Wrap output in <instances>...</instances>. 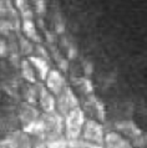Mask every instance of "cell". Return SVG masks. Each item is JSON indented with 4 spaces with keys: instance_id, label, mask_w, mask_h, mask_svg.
<instances>
[{
    "instance_id": "cell-1",
    "label": "cell",
    "mask_w": 147,
    "mask_h": 148,
    "mask_svg": "<svg viewBox=\"0 0 147 148\" xmlns=\"http://www.w3.org/2000/svg\"><path fill=\"white\" fill-rule=\"evenodd\" d=\"M40 122L43 127V141L47 142L51 139L64 136V117L58 112H43L40 114Z\"/></svg>"
},
{
    "instance_id": "cell-2",
    "label": "cell",
    "mask_w": 147,
    "mask_h": 148,
    "mask_svg": "<svg viewBox=\"0 0 147 148\" xmlns=\"http://www.w3.org/2000/svg\"><path fill=\"white\" fill-rule=\"evenodd\" d=\"M85 112L79 107L70 111L64 116V137L66 139H75L81 136L82 126L85 123Z\"/></svg>"
},
{
    "instance_id": "cell-3",
    "label": "cell",
    "mask_w": 147,
    "mask_h": 148,
    "mask_svg": "<svg viewBox=\"0 0 147 148\" xmlns=\"http://www.w3.org/2000/svg\"><path fill=\"white\" fill-rule=\"evenodd\" d=\"M55 100H56V111L63 117L66 116L74 108L80 106V102L77 100L76 95L74 93L72 88H70L69 86H65L61 90L60 93L58 95V98H55Z\"/></svg>"
},
{
    "instance_id": "cell-4",
    "label": "cell",
    "mask_w": 147,
    "mask_h": 148,
    "mask_svg": "<svg viewBox=\"0 0 147 148\" xmlns=\"http://www.w3.org/2000/svg\"><path fill=\"white\" fill-rule=\"evenodd\" d=\"M81 138L104 147L105 132H104L102 125L99 121H95V120H85L82 131H81Z\"/></svg>"
},
{
    "instance_id": "cell-5",
    "label": "cell",
    "mask_w": 147,
    "mask_h": 148,
    "mask_svg": "<svg viewBox=\"0 0 147 148\" xmlns=\"http://www.w3.org/2000/svg\"><path fill=\"white\" fill-rule=\"evenodd\" d=\"M0 148H31L30 136L24 131L14 132L0 143Z\"/></svg>"
},
{
    "instance_id": "cell-6",
    "label": "cell",
    "mask_w": 147,
    "mask_h": 148,
    "mask_svg": "<svg viewBox=\"0 0 147 148\" xmlns=\"http://www.w3.org/2000/svg\"><path fill=\"white\" fill-rule=\"evenodd\" d=\"M39 116H40V112L31 103H29V102L20 103L19 110H18V117H19V121L21 122L23 130L26 128L34 121L38 120Z\"/></svg>"
},
{
    "instance_id": "cell-7",
    "label": "cell",
    "mask_w": 147,
    "mask_h": 148,
    "mask_svg": "<svg viewBox=\"0 0 147 148\" xmlns=\"http://www.w3.org/2000/svg\"><path fill=\"white\" fill-rule=\"evenodd\" d=\"M45 81H46V88L54 96H58L61 90L66 86V81H65L64 76L58 70H50L45 77Z\"/></svg>"
},
{
    "instance_id": "cell-8",
    "label": "cell",
    "mask_w": 147,
    "mask_h": 148,
    "mask_svg": "<svg viewBox=\"0 0 147 148\" xmlns=\"http://www.w3.org/2000/svg\"><path fill=\"white\" fill-rule=\"evenodd\" d=\"M104 147L105 148H133L130 139L125 138L117 131H111L106 133L104 138Z\"/></svg>"
},
{
    "instance_id": "cell-9",
    "label": "cell",
    "mask_w": 147,
    "mask_h": 148,
    "mask_svg": "<svg viewBox=\"0 0 147 148\" xmlns=\"http://www.w3.org/2000/svg\"><path fill=\"white\" fill-rule=\"evenodd\" d=\"M115 127H116L118 133H121L122 136H126L127 139H132V141L142 134V131L138 128V126L131 120H125V121L117 122Z\"/></svg>"
},
{
    "instance_id": "cell-10",
    "label": "cell",
    "mask_w": 147,
    "mask_h": 148,
    "mask_svg": "<svg viewBox=\"0 0 147 148\" xmlns=\"http://www.w3.org/2000/svg\"><path fill=\"white\" fill-rule=\"evenodd\" d=\"M39 102L44 112H54L56 111V100L55 96L52 95L46 87L40 85L39 90Z\"/></svg>"
},
{
    "instance_id": "cell-11",
    "label": "cell",
    "mask_w": 147,
    "mask_h": 148,
    "mask_svg": "<svg viewBox=\"0 0 147 148\" xmlns=\"http://www.w3.org/2000/svg\"><path fill=\"white\" fill-rule=\"evenodd\" d=\"M27 60L30 61V64L32 65L34 70L38 72L40 80H45L47 72L50 71V66H49L47 60L43 59V57H40V56H30Z\"/></svg>"
},
{
    "instance_id": "cell-12",
    "label": "cell",
    "mask_w": 147,
    "mask_h": 148,
    "mask_svg": "<svg viewBox=\"0 0 147 148\" xmlns=\"http://www.w3.org/2000/svg\"><path fill=\"white\" fill-rule=\"evenodd\" d=\"M23 31H24L25 38H27L30 41H34L36 44L41 42V36L38 34V29H36L32 20H30V19L23 20Z\"/></svg>"
},
{
    "instance_id": "cell-13",
    "label": "cell",
    "mask_w": 147,
    "mask_h": 148,
    "mask_svg": "<svg viewBox=\"0 0 147 148\" xmlns=\"http://www.w3.org/2000/svg\"><path fill=\"white\" fill-rule=\"evenodd\" d=\"M20 70H21V76L30 84H35L36 76H35V70L32 67L29 60H23L20 62Z\"/></svg>"
},
{
    "instance_id": "cell-14",
    "label": "cell",
    "mask_w": 147,
    "mask_h": 148,
    "mask_svg": "<svg viewBox=\"0 0 147 148\" xmlns=\"http://www.w3.org/2000/svg\"><path fill=\"white\" fill-rule=\"evenodd\" d=\"M87 102H89L90 107L96 112V116L99 117V120L105 121V108H104L102 103H101L100 101H97L96 97L93 96V95H91V93H90L89 97H87Z\"/></svg>"
},
{
    "instance_id": "cell-15",
    "label": "cell",
    "mask_w": 147,
    "mask_h": 148,
    "mask_svg": "<svg viewBox=\"0 0 147 148\" xmlns=\"http://www.w3.org/2000/svg\"><path fill=\"white\" fill-rule=\"evenodd\" d=\"M67 148H105V147L85 141L84 138L79 137L75 139H67Z\"/></svg>"
},
{
    "instance_id": "cell-16",
    "label": "cell",
    "mask_w": 147,
    "mask_h": 148,
    "mask_svg": "<svg viewBox=\"0 0 147 148\" xmlns=\"http://www.w3.org/2000/svg\"><path fill=\"white\" fill-rule=\"evenodd\" d=\"M15 6H16V9L19 10L23 20H25V19L32 20L34 14H32V11L30 9V5L27 4L26 0H15Z\"/></svg>"
},
{
    "instance_id": "cell-17",
    "label": "cell",
    "mask_w": 147,
    "mask_h": 148,
    "mask_svg": "<svg viewBox=\"0 0 147 148\" xmlns=\"http://www.w3.org/2000/svg\"><path fill=\"white\" fill-rule=\"evenodd\" d=\"M19 47L20 51H21L23 55L30 56L32 52H34V45H32L31 41L25 38V36H19Z\"/></svg>"
},
{
    "instance_id": "cell-18",
    "label": "cell",
    "mask_w": 147,
    "mask_h": 148,
    "mask_svg": "<svg viewBox=\"0 0 147 148\" xmlns=\"http://www.w3.org/2000/svg\"><path fill=\"white\" fill-rule=\"evenodd\" d=\"M74 82H75V85L79 87V90H81L84 93H86V95L92 93V85H91V82H90V80L86 79V77L77 79V80H75Z\"/></svg>"
},
{
    "instance_id": "cell-19",
    "label": "cell",
    "mask_w": 147,
    "mask_h": 148,
    "mask_svg": "<svg viewBox=\"0 0 147 148\" xmlns=\"http://www.w3.org/2000/svg\"><path fill=\"white\" fill-rule=\"evenodd\" d=\"M11 30H13V23L9 21V20L0 19V34L9 35Z\"/></svg>"
},
{
    "instance_id": "cell-20",
    "label": "cell",
    "mask_w": 147,
    "mask_h": 148,
    "mask_svg": "<svg viewBox=\"0 0 147 148\" xmlns=\"http://www.w3.org/2000/svg\"><path fill=\"white\" fill-rule=\"evenodd\" d=\"M34 1V5H35V9L39 14H45L46 11V1L45 0H32Z\"/></svg>"
},
{
    "instance_id": "cell-21",
    "label": "cell",
    "mask_w": 147,
    "mask_h": 148,
    "mask_svg": "<svg viewBox=\"0 0 147 148\" xmlns=\"http://www.w3.org/2000/svg\"><path fill=\"white\" fill-rule=\"evenodd\" d=\"M34 51H36V54H38L40 57H43V59H49V54H47V51H46V49L43 47V46H40V45L38 44L36 46H34Z\"/></svg>"
},
{
    "instance_id": "cell-22",
    "label": "cell",
    "mask_w": 147,
    "mask_h": 148,
    "mask_svg": "<svg viewBox=\"0 0 147 148\" xmlns=\"http://www.w3.org/2000/svg\"><path fill=\"white\" fill-rule=\"evenodd\" d=\"M9 54V47L4 40H0V57H5Z\"/></svg>"
},
{
    "instance_id": "cell-23",
    "label": "cell",
    "mask_w": 147,
    "mask_h": 148,
    "mask_svg": "<svg viewBox=\"0 0 147 148\" xmlns=\"http://www.w3.org/2000/svg\"><path fill=\"white\" fill-rule=\"evenodd\" d=\"M55 26H56V31H58V32H63V31H64L65 25H64V21H63V20H60V18L56 20Z\"/></svg>"
},
{
    "instance_id": "cell-24",
    "label": "cell",
    "mask_w": 147,
    "mask_h": 148,
    "mask_svg": "<svg viewBox=\"0 0 147 148\" xmlns=\"http://www.w3.org/2000/svg\"><path fill=\"white\" fill-rule=\"evenodd\" d=\"M85 73L86 75H91L92 73V64H90V62H85Z\"/></svg>"
},
{
    "instance_id": "cell-25",
    "label": "cell",
    "mask_w": 147,
    "mask_h": 148,
    "mask_svg": "<svg viewBox=\"0 0 147 148\" xmlns=\"http://www.w3.org/2000/svg\"><path fill=\"white\" fill-rule=\"evenodd\" d=\"M5 13V6L3 5V3H0V15H4Z\"/></svg>"
},
{
    "instance_id": "cell-26",
    "label": "cell",
    "mask_w": 147,
    "mask_h": 148,
    "mask_svg": "<svg viewBox=\"0 0 147 148\" xmlns=\"http://www.w3.org/2000/svg\"><path fill=\"white\" fill-rule=\"evenodd\" d=\"M34 148H46V146H45V142H41V143H38Z\"/></svg>"
}]
</instances>
